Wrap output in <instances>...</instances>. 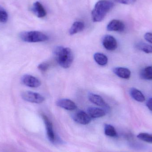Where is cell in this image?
I'll list each match as a JSON object with an SVG mask.
<instances>
[{
    "label": "cell",
    "instance_id": "obj_1",
    "mask_svg": "<svg viewBox=\"0 0 152 152\" xmlns=\"http://www.w3.org/2000/svg\"><path fill=\"white\" fill-rule=\"evenodd\" d=\"M114 4L108 0H100L95 5L92 12V18L95 22L103 20L107 13L113 8Z\"/></svg>",
    "mask_w": 152,
    "mask_h": 152
},
{
    "label": "cell",
    "instance_id": "obj_2",
    "mask_svg": "<svg viewBox=\"0 0 152 152\" xmlns=\"http://www.w3.org/2000/svg\"><path fill=\"white\" fill-rule=\"evenodd\" d=\"M54 53L56 61L61 67H70L74 61V55L70 48L58 46L55 48Z\"/></svg>",
    "mask_w": 152,
    "mask_h": 152
},
{
    "label": "cell",
    "instance_id": "obj_3",
    "mask_svg": "<svg viewBox=\"0 0 152 152\" xmlns=\"http://www.w3.org/2000/svg\"><path fill=\"white\" fill-rule=\"evenodd\" d=\"M20 38L23 42L29 43L40 42L49 40L48 36L42 32L38 31H26L21 32Z\"/></svg>",
    "mask_w": 152,
    "mask_h": 152
},
{
    "label": "cell",
    "instance_id": "obj_4",
    "mask_svg": "<svg viewBox=\"0 0 152 152\" xmlns=\"http://www.w3.org/2000/svg\"><path fill=\"white\" fill-rule=\"evenodd\" d=\"M21 96L23 100L33 103L41 104L45 101L44 97L41 94L32 91L23 92Z\"/></svg>",
    "mask_w": 152,
    "mask_h": 152
},
{
    "label": "cell",
    "instance_id": "obj_5",
    "mask_svg": "<svg viewBox=\"0 0 152 152\" xmlns=\"http://www.w3.org/2000/svg\"><path fill=\"white\" fill-rule=\"evenodd\" d=\"M88 98L90 102L94 104L102 107L103 109L106 112V113L110 111V106L105 102L102 97L100 95L91 93L88 95Z\"/></svg>",
    "mask_w": 152,
    "mask_h": 152
},
{
    "label": "cell",
    "instance_id": "obj_6",
    "mask_svg": "<svg viewBox=\"0 0 152 152\" xmlns=\"http://www.w3.org/2000/svg\"><path fill=\"white\" fill-rule=\"evenodd\" d=\"M42 118L45 124L47 137L49 141L52 143H55L56 141V137L53 129L52 123L49 118L44 114L42 115Z\"/></svg>",
    "mask_w": 152,
    "mask_h": 152
},
{
    "label": "cell",
    "instance_id": "obj_7",
    "mask_svg": "<svg viewBox=\"0 0 152 152\" xmlns=\"http://www.w3.org/2000/svg\"><path fill=\"white\" fill-rule=\"evenodd\" d=\"M21 82L25 86L30 88H37L41 85L39 79L31 75H26L22 76Z\"/></svg>",
    "mask_w": 152,
    "mask_h": 152
},
{
    "label": "cell",
    "instance_id": "obj_8",
    "mask_svg": "<svg viewBox=\"0 0 152 152\" xmlns=\"http://www.w3.org/2000/svg\"><path fill=\"white\" fill-rule=\"evenodd\" d=\"M102 45L104 48L109 51H114L118 48V42L113 36L106 35L102 39Z\"/></svg>",
    "mask_w": 152,
    "mask_h": 152
},
{
    "label": "cell",
    "instance_id": "obj_9",
    "mask_svg": "<svg viewBox=\"0 0 152 152\" xmlns=\"http://www.w3.org/2000/svg\"><path fill=\"white\" fill-rule=\"evenodd\" d=\"M73 118L76 122L81 125H87L91 120L89 115L83 111H79L76 113Z\"/></svg>",
    "mask_w": 152,
    "mask_h": 152
},
{
    "label": "cell",
    "instance_id": "obj_10",
    "mask_svg": "<svg viewBox=\"0 0 152 152\" xmlns=\"http://www.w3.org/2000/svg\"><path fill=\"white\" fill-rule=\"evenodd\" d=\"M125 28V24L119 20H113L109 22L107 26V30L109 31L122 32Z\"/></svg>",
    "mask_w": 152,
    "mask_h": 152
},
{
    "label": "cell",
    "instance_id": "obj_11",
    "mask_svg": "<svg viewBox=\"0 0 152 152\" xmlns=\"http://www.w3.org/2000/svg\"><path fill=\"white\" fill-rule=\"evenodd\" d=\"M56 105L67 110H74L77 108L76 104L72 100L69 99H59L56 102Z\"/></svg>",
    "mask_w": 152,
    "mask_h": 152
},
{
    "label": "cell",
    "instance_id": "obj_12",
    "mask_svg": "<svg viewBox=\"0 0 152 152\" xmlns=\"http://www.w3.org/2000/svg\"><path fill=\"white\" fill-rule=\"evenodd\" d=\"M32 10L38 18H44L47 15V12L44 7L39 1H36L33 4Z\"/></svg>",
    "mask_w": 152,
    "mask_h": 152
},
{
    "label": "cell",
    "instance_id": "obj_13",
    "mask_svg": "<svg viewBox=\"0 0 152 152\" xmlns=\"http://www.w3.org/2000/svg\"><path fill=\"white\" fill-rule=\"evenodd\" d=\"M106 112L103 109L96 107H90L88 109V113L91 118H97L105 116Z\"/></svg>",
    "mask_w": 152,
    "mask_h": 152
},
{
    "label": "cell",
    "instance_id": "obj_14",
    "mask_svg": "<svg viewBox=\"0 0 152 152\" xmlns=\"http://www.w3.org/2000/svg\"><path fill=\"white\" fill-rule=\"evenodd\" d=\"M113 72L116 75L121 78L127 79L129 78L131 76V72L126 68L120 67L115 68L113 69Z\"/></svg>",
    "mask_w": 152,
    "mask_h": 152
},
{
    "label": "cell",
    "instance_id": "obj_15",
    "mask_svg": "<svg viewBox=\"0 0 152 152\" xmlns=\"http://www.w3.org/2000/svg\"><path fill=\"white\" fill-rule=\"evenodd\" d=\"M129 94L131 97L137 102H142L145 101V97L141 91L135 88H130Z\"/></svg>",
    "mask_w": 152,
    "mask_h": 152
},
{
    "label": "cell",
    "instance_id": "obj_16",
    "mask_svg": "<svg viewBox=\"0 0 152 152\" xmlns=\"http://www.w3.org/2000/svg\"><path fill=\"white\" fill-rule=\"evenodd\" d=\"M85 28V24L81 21H76L74 22L69 30V33L71 35L75 34L81 32Z\"/></svg>",
    "mask_w": 152,
    "mask_h": 152
},
{
    "label": "cell",
    "instance_id": "obj_17",
    "mask_svg": "<svg viewBox=\"0 0 152 152\" xmlns=\"http://www.w3.org/2000/svg\"><path fill=\"white\" fill-rule=\"evenodd\" d=\"M94 58L95 61L100 66H105L108 63V58L103 53H96L94 54Z\"/></svg>",
    "mask_w": 152,
    "mask_h": 152
},
{
    "label": "cell",
    "instance_id": "obj_18",
    "mask_svg": "<svg viewBox=\"0 0 152 152\" xmlns=\"http://www.w3.org/2000/svg\"><path fill=\"white\" fill-rule=\"evenodd\" d=\"M140 76L144 79L152 80V66L144 69L140 73Z\"/></svg>",
    "mask_w": 152,
    "mask_h": 152
},
{
    "label": "cell",
    "instance_id": "obj_19",
    "mask_svg": "<svg viewBox=\"0 0 152 152\" xmlns=\"http://www.w3.org/2000/svg\"><path fill=\"white\" fill-rule=\"evenodd\" d=\"M104 134L108 136L115 137L117 136L116 129L113 126L109 124H105L104 126Z\"/></svg>",
    "mask_w": 152,
    "mask_h": 152
},
{
    "label": "cell",
    "instance_id": "obj_20",
    "mask_svg": "<svg viewBox=\"0 0 152 152\" xmlns=\"http://www.w3.org/2000/svg\"><path fill=\"white\" fill-rule=\"evenodd\" d=\"M136 47L138 50L145 53H152V46L150 45L143 42H140L137 45Z\"/></svg>",
    "mask_w": 152,
    "mask_h": 152
},
{
    "label": "cell",
    "instance_id": "obj_21",
    "mask_svg": "<svg viewBox=\"0 0 152 152\" xmlns=\"http://www.w3.org/2000/svg\"><path fill=\"white\" fill-rule=\"evenodd\" d=\"M137 138L147 143H152V134L148 133H142L137 136Z\"/></svg>",
    "mask_w": 152,
    "mask_h": 152
},
{
    "label": "cell",
    "instance_id": "obj_22",
    "mask_svg": "<svg viewBox=\"0 0 152 152\" xmlns=\"http://www.w3.org/2000/svg\"><path fill=\"white\" fill-rule=\"evenodd\" d=\"M8 19V14L5 10L0 7V22L4 23L7 22Z\"/></svg>",
    "mask_w": 152,
    "mask_h": 152
},
{
    "label": "cell",
    "instance_id": "obj_23",
    "mask_svg": "<svg viewBox=\"0 0 152 152\" xmlns=\"http://www.w3.org/2000/svg\"><path fill=\"white\" fill-rule=\"evenodd\" d=\"M50 64L47 62H42L38 65L37 68L42 72H46L50 67Z\"/></svg>",
    "mask_w": 152,
    "mask_h": 152
},
{
    "label": "cell",
    "instance_id": "obj_24",
    "mask_svg": "<svg viewBox=\"0 0 152 152\" xmlns=\"http://www.w3.org/2000/svg\"><path fill=\"white\" fill-rule=\"evenodd\" d=\"M119 3L125 4H131L136 1L137 0H115Z\"/></svg>",
    "mask_w": 152,
    "mask_h": 152
},
{
    "label": "cell",
    "instance_id": "obj_25",
    "mask_svg": "<svg viewBox=\"0 0 152 152\" xmlns=\"http://www.w3.org/2000/svg\"><path fill=\"white\" fill-rule=\"evenodd\" d=\"M144 38L145 40L150 43L152 44V33H147L145 34Z\"/></svg>",
    "mask_w": 152,
    "mask_h": 152
},
{
    "label": "cell",
    "instance_id": "obj_26",
    "mask_svg": "<svg viewBox=\"0 0 152 152\" xmlns=\"http://www.w3.org/2000/svg\"><path fill=\"white\" fill-rule=\"evenodd\" d=\"M146 106L150 110L152 111V98L148 99L146 102Z\"/></svg>",
    "mask_w": 152,
    "mask_h": 152
}]
</instances>
